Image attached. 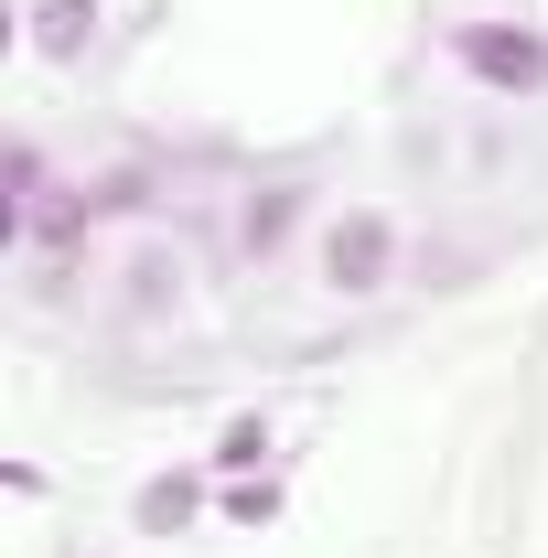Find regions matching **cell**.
Wrapping results in <instances>:
<instances>
[{
    "label": "cell",
    "mask_w": 548,
    "mask_h": 558,
    "mask_svg": "<svg viewBox=\"0 0 548 558\" xmlns=\"http://www.w3.org/2000/svg\"><path fill=\"white\" fill-rule=\"evenodd\" d=\"M388 258H398V226H388V215H344L334 236H323V279H334V290H377Z\"/></svg>",
    "instance_id": "cell-2"
},
{
    "label": "cell",
    "mask_w": 548,
    "mask_h": 558,
    "mask_svg": "<svg viewBox=\"0 0 548 558\" xmlns=\"http://www.w3.org/2000/svg\"><path fill=\"white\" fill-rule=\"evenodd\" d=\"M452 65H474L484 86H505V97H538L548 86V33H463Z\"/></svg>",
    "instance_id": "cell-1"
}]
</instances>
